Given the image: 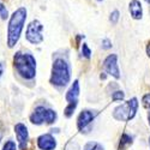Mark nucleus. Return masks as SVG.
<instances>
[{"label":"nucleus","mask_w":150,"mask_h":150,"mask_svg":"<svg viewBox=\"0 0 150 150\" xmlns=\"http://www.w3.org/2000/svg\"><path fill=\"white\" fill-rule=\"evenodd\" d=\"M70 66L67 61L64 59H55L52 67V76H51V83L57 86H65L71 78L70 74Z\"/></svg>","instance_id":"3"},{"label":"nucleus","mask_w":150,"mask_h":150,"mask_svg":"<svg viewBox=\"0 0 150 150\" xmlns=\"http://www.w3.org/2000/svg\"><path fill=\"white\" fill-rule=\"evenodd\" d=\"M42 31H43V25L40 21H33L28 28H27V33H25V37L27 40L33 43V45H39L43 41V35H42Z\"/></svg>","instance_id":"6"},{"label":"nucleus","mask_w":150,"mask_h":150,"mask_svg":"<svg viewBox=\"0 0 150 150\" xmlns=\"http://www.w3.org/2000/svg\"><path fill=\"white\" fill-rule=\"evenodd\" d=\"M15 132H16V137H17V141H18L19 149L24 150L27 148V143H28V139H29V133H28L27 126L24 124H22V122L16 124Z\"/></svg>","instance_id":"7"},{"label":"nucleus","mask_w":150,"mask_h":150,"mask_svg":"<svg viewBox=\"0 0 150 150\" xmlns=\"http://www.w3.org/2000/svg\"><path fill=\"white\" fill-rule=\"evenodd\" d=\"M65 150H79V145L76 142H69L66 144Z\"/></svg>","instance_id":"21"},{"label":"nucleus","mask_w":150,"mask_h":150,"mask_svg":"<svg viewBox=\"0 0 150 150\" xmlns=\"http://www.w3.org/2000/svg\"><path fill=\"white\" fill-rule=\"evenodd\" d=\"M27 21V8L18 7L13 13L10 16L8 25H7V46L10 48H13L19 37L22 35V30L24 28V24Z\"/></svg>","instance_id":"1"},{"label":"nucleus","mask_w":150,"mask_h":150,"mask_svg":"<svg viewBox=\"0 0 150 150\" xmlns=\"http://www.w3.org/2000/svg\"><path fill=\"white\" fill-rule=\"evenodd\" d=\"M145 1H146L148 4H150V0H145Z\"/></svg>","instance_id":"28"},{"label":"nucleus","mask_w":150,"mask_h":150,"mask_svg":"<svg viewBox=\"0 0 150 150\" xmlns=\"http://www.w3.org/2000/svg\"><path fill=\"white\" fill-rule=\"evenodd\" d=\"M82 53L85 58H90V55H91V51L86 43H83V46H82Z\"/></svg>","instance_id":"19"},{"label":"nucleus","mask_w":150,"mask_h":150,"mask_svg":"<svg viewBox=\"0 0 150 150\" xmlns=\"http://www.w3.org/2000/svg\"><path fill=\"white\" fill-rule=\"evenodd\" d=\"M131 144H132V137L129 136L127 133H124V134L121 136V139H120L119 150H125V149H127Z\"/></svg>","instance_id":"13"},{"label":"nucleus","mask_w":150,"mask_h":150,"mask_svg":"<svg viewBox=\"0 0 150 150\" xmlns=\"http://www.w3.org/2000/svg\"><path fill=\"white\" fill-rule=\"evenodd\" d=\"M149 144H150V138H149Z\"/></svg>","instance_id":"30"},{"label":"nucleus","mask_w":150,"mask_h":150,"mask_svg":"<svg viewBox=\"0 0 150 150\" xmlns=\"http://www.w3.org/2000/svg\"><path fill=\"white\" fill-rule=\"evenodd\" d=\"M97 1H103V0H97Z\"/></svg>","instance_id":"29"},{"label":"nucleus","mask_w":150,"mask_h":150,"mask_svg":"<svg viewBox=\"0 0 150 150\" xmlns=\"http://www.w3.org/2000/svg\"><path fill=\"white\" fill-rule=\"evenodd\" d=\"M125 97V94L122 91H115L113 95H112V98L113 101H121V100Z\"/></svg>","instance_id":"20"},{"label":"nucleus","mask_w":150,"mask_h":150,"mask_svg":"<svg viewBox=\"0 0 150 150\" xmlns=\"http://www.w3.org/2000/svg\"><path fill=\"white\" fill-rule=\"evenodd\" d=\"M110 47H112V42H110L108 39L102 40V48H103V49H109Z\"/></svg>","instance_id":"23"},{"label":"nucleus","mask_w":150,"mask_h":150,"mask_svg":"<svg viewBox=\"0 0 150 150\" xmlns=\"http://www.w3.org/2000/svg\"><path fill=\"white\" fill-rule=\"evenodd\" d=\"M143 105L146 108H150V94H148V95H145L143 97Z\"/></svg>","instance_id":"22"},{"label":"nucleus","mask_w":150,"mask_h":150,"mask_svg":"<svg viewBox=\"0 0 150 150\" xmlns=\"http://www.w3.org/2000/svg\"><path fill=\"white\" fill-rule=\"evenodd\" d=\"M109 21H110V23L112 24H117L118 23V21H119V11H113L110 13V17H109Z\"/></svg>","instance_id":"18"},{"label":"nucleus","mask_w":150,"mask_h":150,"mask_svg":"<svg viewBox=\"0 0 150 150\" xmlns=\"http://www.w3.org/2000/svg\"><path fill=\"white\" fill-rule=\"evenodd\" d=\"M117 55L115 54H110L108 55L105 61H103V66L107 71V73L112 74L113 77L115 78H120V71H119V67H118V62H117Z\"/></svg>","instance_id":"9"},{"label":"nucleus","mask_w":150,"mask_h":150,"mask_svg":"<svg viewBox=\"0 0 150 150\" xmlns=\"http://www.w3.org/2000/svg\"><path fill=\"white\" fill-rule=\"evenodd\" d=\"M0 18H1L3 21H6L8 18V11L5 7V5L1 4V3H0Z\"/></svg>","instance_id":"16"},{"label":"nucleus","mask_w":150,"mask_h":150,"mask_svg":"<svg viewBox=\"0 0 150 150\" xmlns=\"http://www.w3.org/2000/svg\"><path fill=\"white\" fill-rule=\"evenodd\" d=\"M84 150H103L102 145L98 144L97 142H89L84 146Z\"/></svg>","instance_id":"14"},{"label":"nucleus","mask_w":150,"mask_h":150,"mask_svg":"<svg viewBox=\"0 0 150 150\" xmlns=\"http://www.w3.org/2000/svg\"><path fill=\"white\" fill-rule=\"evenodd\" d=\"M76 107H77V103H69V106L65 108V110H64V113H65V115L67 117V118H70L72 114H73V112H74V109H76Z\"/></svg>","instance_id":"15"},{"label":"nucleus","mask_w":150,"mask_h":150,"mask_svg":"<svg viewBox=\"0 0 150 150\" xmlns=\"http://www.w3.org/2000/svg\"><path fill=\"white\" fill-rule=\"evenodd\" d=\"M57 120V113L52 109H48L43 106L36 107L33 114L30 115V121L35 125L41 124H53Z\"/></svg>","instance_id":"5"},{"label":"nucleus","mask_w":150,"mask_h":150,"mask_svg":"<svg viewBox=\"0 0 150 150\" xmlns=\"http://www.w3.org/2000/svg\"><path fill=\"white\" fill-rule=\"evenodd\" d=\"M37 146L41 150H54L57 146V142L52 134H42L37 138Z\"/></svg>","instance_id":"10"},{"label":"nucleus","mask_w":150,"mask_h":150,"mask_svg":"<svg viewBox=\"0 0 150 150\" xmlns=\"http://www.w3.org/2000/svg\"><path fill=\"white\" fill-rule=\"evenodd\" d=\"M129 11L132 16L133 19H141L143 16V8H142V4L138 0H132L129 5Z\"/></svg>","instance_id":"12"},{"label":"nucleus","mask_w":150,"mask_h":150,"mask_svg":"<svg viewBox=\"0 0 150 150\" xmlns=\"http://www.w3.org/2000/svg\"><path fill=\"white\" fill-rule=\"evenodd\" d=\"M146 53H148V55L150 57V43H149L148 47H146Z\"/></svg>","instance_id":"25"},{"label":"nucleus","mask_w":150,"mask_h":150,"mask_svg":"<svg viewBox=\"0 0 150 150\" xmlns=\"http://www.w3.org/2000/svg\"><path fill=\"white\" fill-rule=\"evenodd\" d=\"M3 72H4V67H3V65H1V64H0V77H1Z\"/></svg>","instance_id":"24"},{"label":"nucleus","mask_w":150,"mask_h":150,"mask_svg":"<svg viewBox=\"0 0 150 150\" xmlns=\"http://www.w3.org/2000/svg\"><path fill=\"white\" fill-rule=\"evenodd\" d=\"M13 65L19 76L25 79H33L36 74V60L28 52H17L13 57Z\"/></svg>","instance_id":"2"},{"label":"nucleus","mask_w":150,"mask_h":150,"mask_svg":"<svg viewBox=\"0 0 150 150\" xmlns=\"http://www.w3.org/2000/svg\"><path fill=\"white\" fill-rule=\"evenodd\" d=\"M96 112H93V110H83L82 113L79 114L78 117V121H77V125H78V129L81 132H85V129L90 126L91 121L94 120V118L96 117Z\"/></svg>","instance_id":"8"},{"label":"nucleus","mask_w":150,"mask_h":150,"mask_svg":"<svg viewBox=\"0 0 150 150\" xmlns=\"http://www.w3.org/2000/svg\"><path fill=\"white\" fill-rule=\"evenodd\" d=\"M16 149H17V146L13 141H7L3 146V150H16Z\"/></svg>","instance_id":"17"},{"label":"nucleus","mask_w":150,"mask_h":150,"mask_svg":"<svg viewBox=\"0 0 150 150\" xmlns=\"http://www.w3.org/2000/svg\"><path fill=\"white\" fill-rule=\"evenodd\" d=\"M78 95H79V83L74 81L70 90L66 93V101L69 103H78Z\"/></svg>","instance_id":"11"},{"label":"nucleus","mask_w":150,"mask_h":150,"mask_svg":"<svg viewBox=\"0 0 150 150\" xmlns=\"http://www.w3.org/2000/svg\"><path fill=\"white\" fill-rule=\"evenodd\" d=\"M148 119H149V124H150V112H149V114H148Z\"/></svg>","instance_id":"26"},{"label":"nucleus","mask_w":150,"mask_h":150,"mask_svg":"<svg viewBox=\"0 0 150 150\" xmlns=\"http://www.w3.org/2000/svg\"><path fill=\"white\" fill-rule=\"evenodd\" d=\"M137 108H138V101H137L136 97H133L114 109L113 118L119 121H129L136 115Z\"/></svg>","instance_id":"4"},{"label":"nucleus","mask_w":150,"mask_h":150,"mask_svg":"<svg viewBox=\"0 0 150 150\" xmlns=\"http://www.w3.org/2000/svg\"><path fill=\"white\" fill-rule=\"evenodd\" d=\"M1 138H3V134H1V132H0V141H1Z\"/></svg>","instance_id":"27"}]
</instances>
